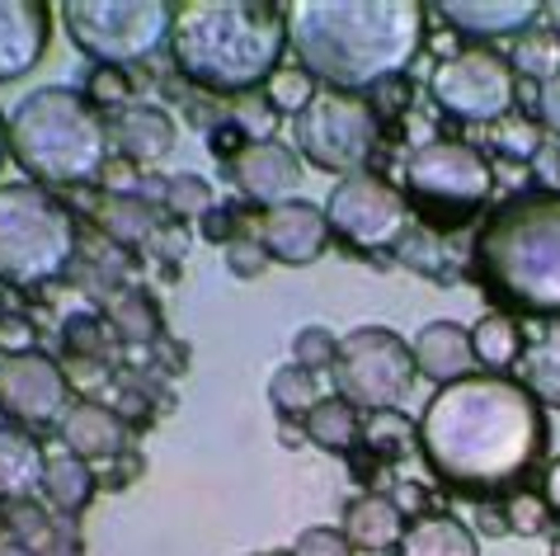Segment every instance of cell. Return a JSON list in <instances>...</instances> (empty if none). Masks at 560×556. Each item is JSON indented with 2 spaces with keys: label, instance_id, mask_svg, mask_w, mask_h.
<instances>
[{
  "label": "cell",
  "instance_id": "obj_1",
  "mask_svg": "<svg viewBox=\"0 0 560 556\" xmlns=\"http://www.w3.org/2000/svg\"><path fill=\"white\" fill-rule=\"evenodd\" d=\"M419 448L439 482L457 490H504L533 472L547 448V410L518 378L471 373L433 392L419 415Z\"/></svg>",
  "mask_w": 560,
  "mask_h": 556
},
{
  "label": "cell",
  "instance_id": "obj_2",
  "mask_svg": "<svg viewBox=\"0 0 560 556\" xmlns=\"http://www.w3.org/2000/svg\"><path fill=\"white\" fill-rule=\"evenodd\" d=\"M424 10L419 0H292L288 48L320 90L392 85L424 48Z\"/></svg>",
  "mask_w": 560,
  "mask_h": 556
},
{
  "label": "cell",
  "instance_id": "obj_3",
  "mask_svg": "<svg viewBox=\"0 0 560 556\" xmlns=\"http://www.w3.org/2000/svg\"><path fill=\"white\" fill-rule=\"evenodd\" d=\"M170 53L184 81L212 95H255L283 67L288 5L273 0H184L175 5Z\"/></svg>",
  "mask_w": 560,
  "mask_h": 556
},
{
  "label": "cell",
  "instance_id": "obj_4",
  "mask_svg": "<svg viewBox=\"0 0 560 556\" xmlns=\"http://www.w3.org/2000/svg\"><path fill=\"white\" fill-rule=\"evenodd\" d=\"M471 265L513 312L560 316V189L504 198L476 231Z\"/></svg>",
  "mask_w": 560,
  "mask_h": 556
},
{
  "label": "cell",
  "instance_id": "obj_5",
  "mask_svg": "<svg viewBox=\"0 0 560 556\" xmlns=\"http://www.w3.org/2000/svg\"><path fill=\"white\" fill-rule=\"evenodd\" d=\"M10 157L34 184H90L108 165V128L71 85H43L10 114Z\"/></svg>",
  "mask_w": 560,
  "mask_h": 556
},
{
  "label": "cell",
  "instance_id": "obj_6",
  "mask_svg": "<svg viewBox=\"0 0 560 556\" xmlns=\"http://www.w3.org/2000/svg\"><path fill=\"white\" fill-rule=\"evenodd\" d=\"M75 222L43 184H0V283L43 288L67 274Z\"/></svg>",
  "mask_w": 560,
  "mask_h": 556
},
{
  "label": "cell",
  "instance_id": "obj_7",
  "mask_svg": "<svg viewBox=\"0 0 560 556\" xmlns=\"http://www.w3.org/2000/svg\"><path fill=\"white\" fill-rule=\"evenodd\" d=\"M490 189H494V170L486 161V151H476L471 142L433 137V142L410 151L406 161V198L419 218L433 227H457L466 218H476L486 208Z\"/></svg>",
  "mask_w": 560,
  "mask_h": 556
},
{
  "label": "cell",
  "instance_id": "obj_8",
  "mask_svg": "<svg viewBox=\"0 0 560 556\" xmlns=\"http://www.w3.org/2000/svg\"><path fill=\"white\" fill-rule=\"evenodd\" d=\"M61 28L100 67H128L151 57L175 28L165 0H61Z\"/></svg>",
  "mask_w": 560,
  "mask_h": 556
},
{
  "label": "cell",
  "instance_id": "obj_9",
  "mask_svg": "<svg viewBox=\"0 0 560 556\" xmlns=\"http://www.w3.org/2000/svg\"><path fill=\"white\" fill-rule=\"evenodd\" d=\"M298 157L325 175H358L377 147V109L363 95L316 90V100L298 114Z\"/></svg>",
  "mask_w": 560,
  "mask_h": 556
},
{
  "label": "cell",
  "instance_id": "obj_10",
  "mask_svg": "<svg viewBox=\"0 0 560 556\" xmlns=\"http://www.w3.org/2000/svg\"><path fill=\"white\" fill-rule=\"evenodd\" d=\"M415 382L410 339L386 326H358L339 339L335 387L358 410H396Z\"/></svg>",
  "mask_w": 560,
  "mask_h": 556
},
{
  "label": "cell",
  "instance_id": "obj_11",
  "mask_svg": "<svg viewBox=\"0 0 560 556\" xmlns=\"http://www.w3.org/2000/svg\"><path fill=\"white\" fill-rule=\"evenodd\" d=\"M325 222L358 255L396 251L410 231V198L392 179L358 170V175L335 179V189L325 194Z\"/></svg>",
  "mask_w": 560,
  "mask_h": 556
},
{
  "label": "cell",
  "instance_id": "obj_12",
  "mask_svg": "<svg viewBox=\"0 0 560 556\" xmlns=\"http://www.w3.org/2000/svg\"><path fill=\"white\" fill-rule=\"evenodd\" d=\"M429 95L447 118L471 123V128H494V123L509 118L513 104H518V76H513L509 57H500V53L462 48L433 67Z\"/></svg>",
  "mask_w": 560,
  "mask_h": 556
},
{
  "label": "cell",
  "instance_id": "obj_13",
  "mask_svg": "<svg viewBox=\"0 0 560 556\" xmlns=\"http://www.w3.org/2000/svg\"><path fill=\"white\" fill-rule=\"evenodd\" d=\"M71 406L67 373L48 354H0V410L20 425H52Z\"/></svg>",
  "mask_w": 560,
  "mask_h": 556
},
{
  "label": "cell",
  "instance_id": "obj_14",
  "mask_svg": "<svg viewBox=\"0 0 560 556\" xmlns=\"http://www.w3.org/2000/svg\"><path fill=\"white\" fill-rule=\"evenodd\" d=\"M231 179L245 198H255L259 208H278V204H292L306 179L298 147H283V142H241L231 151Z\"/></svg>",
  "mask_w": 560,
  "mask_h": 556
},
{
  "label": "cell",
  "instance_id": "obj_15",
  "mask_svg": "<svg viewBox=\"0 0 560 556\" xmlns=\"http://www.w3.org/2000/svg\"><path fill=\"white\" fill-rule=\"evenodd\" d=\"M259 245L269 251V259L278 265H316L325 255V245H330V222H325V208L316 204H302V198H292V204H278V208H264V218L255 227Z\"/></svg>",
  "mask_w": 560,
  "mask_h": 556
},
{
  "label": "cell",
  "instance_id": "obj_16",
  "mask_svg": "<svg viewBox=\"0 0 560 556\" xmlns=\"http://www.w3.org/2000/svg\"><path fill=\"white\" fill-rule=\"evenodd\" d=\"M52 38V14L43 0H0V85L20 81L43 61Z\"/></svg>",
  "mask_w": 560,
  "mask_h": 556
},
{
  "label": "cell",
  "instance_id": "obj_17",
  "mask_svg": "<svg viewBox=\"0 0 560 556\" xmlns=\"http://www.w3.org/2000/svg\"><path fill=\"white\" fill-rule=\"evenodd\" d=\"M433 10L443 14L447 28L476 38H518L527 28H537V20L547 14V5H537V0H439Z\"/></svg>",
  "mask_w": 560,
  "mask_h": 556
},
{
  "label": "cell",
  "instance_id": "obj_18",
  "mask_svg": "<svg viewBox=\"0 0 560 556\" xmlns=\"http://www.w3.org/2000/svg\"><path fill=\"white\" fill-rule=\"evenodd\" d=\"M410 354H415V373H424L429 382H439V387L471 378V368H476L471 331L457 326V321H429V326L410 339Z\"/></svg>",
  "mask_w": 560,
  "mask_h": 556
},
{
  "label": "cell",
  "instance_id": "obj_19",
  "mask_svg": "<svg viewBox=\"0 0 560 556\" xmlns=\"http://www.w3.org/2000/svg\"><path fill=\"white\" fill-rule=\"evenodd\" d=\"M114 142L132 165L151 170L175 151L179 128L161 104H128V109H118V118H114Z\"/></svg>",
  "mask_w": 560,
  "mask_h": 556
},
{
  "label": "cell",
  "instance_id": "obj_20",
  "mask_svg": "<svg viewBox=\"0 0 560 556\" xmlns=\"http://www.w3.org/2000/svg\"><path fill=\"white\" fill-rule=\"evenodd\" d=\"M61 443H67V453L85 457V462H100V457H114L128 448V425H122L118 410L100 406V401H75L61 415Z\"/></svg>",
  "mask_w": 560,
  "mask_h": 556
},
{
  "label": "cell",
  "instance_id": "obj_21",
  "mask_svg": "<svg viewBox=\"0 0 560 556\" xmlns=\"http://www.w3.org/2000/svg\"><path fill=\"white\" fill-rule=\"evenodd\" d=\"M339 533L349 537L353 552H396L400 537H406V514H400V505L386 500V496H358L345 509Z\"/></svg>",
  "mask_w": 560,
  "mask_h": 556
},
{
  "label": "cell",
  "instance_id": "obj_22",
  "mask_svg": "<svg viewBox=\"0 0 560 556\" xmlns=\"http://www.w3.org/2000/svg\"><path fill=\"white\" fill-rule=\"evenodd\" d=\"M43 467H48V453L28 429H0V500L20 505L43 490Z\"/></svg>",
  "mask_w": 560,
  "mask_h": 556
},
{
  "label": "cell",
  "instance_id": "obj_23",
  "mask_svg": "<svg viewBox=\"0 0 560 556\" xmlns=\"http://www.w3.org/2000/svg\"><path fill=\"white\" fill-rule=\"evenodd\" d=\"M396 556H480V543L462 519L424 514V519L406 523V537H400Z\"/></svg>",
  "mask_w": 560,
  "mask_h": 556
},
{
  "label": "cell",
  "instance_id": "obj_24",
  "mask_svg": "<svg viewBox=\"0 0 560 556\" xmlns=\"http://www.w3.org/2000/svg\"><path fill=\"white\" fill-rule=\"evenodd\" d=\"M518 382L537 396L541 410H560V326H541L518 354Z\"/></svg>",
  "mask_w": 560,
  "mask_h": 556
},
{
  "label": "cell",
  "instance_id": "obj_25",
  "mask_svg": "<svg viewBox=\"0 0 560 556\" xmlns=\"http://www.w3.org/2000/svg\"><path fill=\"white\" fill-rule=\"evenodd\" d=\"M43 500H48L57 514H81V509L95 500V472H90V462L85 457H75V453H52L48 457V467H43Z\"/></svg>",
  "mask_w": 560,
  "mask_h": 556
},
{
  "label": "cell",
  "instance_id": "obj_26",
  "mask_svg": "<svg viewBox=\"0 0 560 556\" xmlns=\"http://www.w3.org/2000/svg\"><path fill=\"white\" fill-rule=\"evenodd\" d=\"M471 349H476V363L486 368V373H504V368H513L518 363V354H523L518 321H513L509 312L480 316L471 326Z\"/></svg>",
  "mask_w": 560,
  "mask_h": 556
},
{
  "label": "cell",
  "instance_id": "obj_27",
  "mask_svg": "<svg viewBox=\"0 0 560 556\" xmlns=\"http://www.w3.org/2000/svg\"><path fill=\"white\" fill-rule=\"evenodd\" d=\"M306 439L330 448V453H349V448L358 443V435H363V425H358V406H349L345 396H320L316 410L306 415Z\"/></svg>",
  "mask_w": 560,
  "mask_h": 556
},
{
  "label": "cell",
  "instance_id": "obj_28",
  "mask_svg": "<svg viewBox=\"0 0 560 556\" xmlns=\"http://www.w3.org/2000/svg\"><path fill=\"white\" fill-rule=\"evenodd\" d=\"M100 227L122 245H142L155 236V212L132 194H104L100 198Z\"/></svg>",
  "mask_w": 560,
  "mask_h": 556
},
{
  "label": "cell",
  "instance_id": "obj_29",
  "mask_svg": "<svg viewBox=\"0 0 560 556\" xmlns=\"http://www.w3.org/2000/svg\"><path fill=\"white\" fill-rule=\"evenodd\" d=\"M513 76H533V81H556L560 76V38L551 34V28H527V34H518V43H513V57H509Z\"/></svg>",
  "mask_w": 560,
  "mask_h": 556
},
{
  "label": "cell",
  "instance_id": "obj_30",
  "mask_svg": "<svg viewBox=\"0 0 560 556\" xmlns=\"http://www.w3.org/2000/svg\"><path fill=\"white\" fill-rule=\"evenodd\" d=\"M325 392H320V378L316 373H306V368H298V363H283L278 373L269 378V401L283 415H306L316 410V401H320Z\"/></svg>",
  "mask_w": 560,
  "mask_h": 556
},
{
  "label": "cell",
  "instance_id": "obj_31",
  "mask_svg": "<svg viewBox=\"0 0 560 556\" xmlns=\"http://www.w3.org/2000/svg\"><path fill=\"white\" fill-rule=\"evenodd\" d=\"M316 81L302 71V67H278L273 76H269V85H264V100L273 104V114H292L298 118L311 100H316Z\"/></svg>",
  "mask_w": 560,
  "mask_h": 556
},
{
  "label": "cell",
  "instance_id": "obj_32",
  "mask_svg": "<svg viewBox=\"0 0 560 556\" xmlns=\"http://www.w3.org/2000/svg\"><path fill=\"white\" fill-rule=\"evenodd\" d=\"M108 321L118 326L122 339H151L161 331V316H155L147 292H122V298H114L108 302Z\"/></svg>",
  "mask_w": 560,
  "mask_h": 556
},
{
  "label": "cell",
  "instance_id": "obj_33",
  "mask_svg": "<svg viewBox=\"0 0 560 556\" xmlns=\"http://www.w3.org/2000/svg\"><path fill=\"white\" fill-rule=\"evenodd\" d=\"M161 198L175 218H208L212 212V184L203 175H170L161 184Z\"/></svg>",
  "mask_w": 560,
  "mask_h": 556
},
{
  "label": "cell",
  "instance_id": "obj_34",
  "mask_svg": "<svg viewBox=\"0 0 560 556\" xmlns=\"http://www.w3.org/2000/svg\"><path fill=\"white\" fill-rule=\"evenodd\" d=\"M339 359V339L325 331V326H302L298 335H292V363L306 368V373H325V368H335Z\"/></svg>",
  "mask_w": 560,
  "mask_h": 556
},
{
  "label": "cell",
  "instance_id": "obj_35",
  "mask_svg": "<svg viewBox=\"0 0 560 556\" xmlns=\"http://www.w3.org/2000/svg\"><path fill=\"white\" fill-rule=\"evenodd\" d=\"M396 251H400V259H406L410 269L429 274V278H443V245H439V236H429V231L410 227V231H406V241H400Z\"/></svg>",
  "mask_w": 560,
  "mask_h": 556
},
{
  "label": "cell",
  "instance_id": "obj_36",
  "mask_svg": "<svg viewBox=\"0 0 560 556\" xmlns=\"http://www.w3.org/2000/svg\"><path fill=\"white\" fill-rule=\"evenodd\" d=\"M231 114H236V128L245 132V142H269L273 128H278V114H273V104L269 100H259V95H241L236 104H231Z\"/></svg>",
  "mask_w": 560,
  "mask_h": 556
},
{
  "label": "cell",
  "instance_id": "obj_37",
  "mask_svg": "<svg viewBox=\"0 0 560 556\" xmlns=\"http://www.w3.org/2000/svg\"><path fill=\"white\" fill-rule=\"evenodd\" d=\"M494 147L509 151L513 161H527L541 147V128H537V123H527V118H513L509 114V118L494 123Z\"/></svg>",
  "mask_w": 560,
  "mask_h": 556
},
{
  "label": "cell",
  "instance_id": "obj_38",
  "mask_svg": "<svg viewBox=\"0 0 560 556\" xmlns=\"http://www.w3.org/2000/svg\"><path fill=\"white\" fill-rule=\"evenodd\" d=\"M504 523H509V533L537 537V533H547V523H551V505L537 496H513L504 509Z\"/></svg>",
  "mask_w": 560,
  "mask_h": 556
},
{
  "label": "cell",
  "instance_id": "obj_39",
  "mask_svg": "<svg viewBox=\"0 0 560 556\" xmlns=\"http://www.w3.org/2000/svg\"><path fill=\"white\" fill-rule=\"evenodd\" d=\"M222 255H226V269L236 278H259L269 269V251L259 245V236H231L222 245Z\"/></svg>",
  "mask_w": 560,
  "mask_h": 556
},
{
  "label": "cell",
  "instance_id": "obj_40",
  "mask_svg": "<svg viewBox=\"0 0 560 556\" xmlns=\"http://www.w3.org/2000/svg\"><path fill=\"white\" fill-rule=\"evenodd\" d=\"M292 556H353V547L339 529L316 523V529H302L298 537H292Z\"/></svg>",
  "mask_w": 560,
  "mask_h": 556
},
{
  "label": "cell",
  "instance_id": "obj_41",
  "mask_svg": "<svg viewBox=\"0 0 560 556\" xmlns=\"http://www.w3.org/2000/svg\"><path fill=\"white\" fill-rule=\"evenodd\" d=\"M10 529H14V537H20L24 547H43L52 537V529H48V519L38 514L28 500H20V505H10Z\"/></svg>",
  "mask_w": 560,
  "mask_h": 556
},
{
  "label": "cell",
  "instance_id": "obj_42",
  "mask_svg": "<svg viewBox=\"0 0 560 556\" xmlns=\"http://www.w3.org/2000/svg\"><path fill=\"white\" fill-rule=\"evenodd\" d=\"M90 85H95V100H108V104H122V109H128V81L118 76V67H100L90 76Z\"/></svg>",
  "mask_w": 560,
  "mask_h": 556
},
{
  "label": "cell",
  "instance_id": "obj_43",
  "mask_svg": "<svg viewBox=\"0 0 560 556\" xmlns=\"http://www.w3.org/2000/svg\"><path fill=\"white\" fill-rule=\"evenodd\" d=\"M0 349H10V354H28L34 349V326L20 316H5L0 321Z\"/></svg>",
  "mask_w": 560,
  "mask_h": 556
},
{
  "label": "cell",
  "instance_id": "obj_44",
  "mask_svg": "<svg viewBox=\"0 0 560 556\" xmlns=\"http://www.w3.org/2000/svg\"><path fill=\"white\" fill-rule=\"evenodd\" d=\"M537 114H541V123H547V128L560 137V76H556V81L541 85V95H537Z\"/></svg>",
  "mask_w": 560,
  "mask_h": 556
},
{
  "label": "cell",
  "instance_id": "obj_45",
  "mask_svg": "<svg viewBox=\"0 0 560 556\" xmlns=\"http://www.w3.org/2000/svg\"><path fill=\"white\" fill-rule=\"evenodd\" d=\"M541 500L551 505V514H560V457L547 467V482H541Z\"/></svg>",
  "mask_w": 560,
  "mask_h": 556
},
{
  "label": "cell",
  "instance_id": "obj_46",
  "mask_svg": "<svg viewBox=\"0 0 560 556\" xmlns=\"http://www.w3.org/2000/svg\"><path fill=\"white\" fill-rule=\"evenodd\" d=\"M0 556H38L34 547H24L20 537H10V543H0Z\"/></svg>",
  "mask_w": 560,
  "mask_h": 556
},
{
  "label": "cell",
  "instance_id": "obj_47",
  "mask_svg": "<svg viewBox=\"0 0 560 556\" xmlns=\"http://www.w3.org/2000/svg\"><path fill=\"white\" fill-rule=\"evenodd\" d=\"M5 157H10V118L0 114V165H5Z\"/></svg>",
  "mask_w": 560,
  "mask_h": 556
},
{
  "label": "cell",
  "instance_id": "obj_48",
  "mask_svg": "<svg viewBox=\"0 0 560 556\" xmlns=\"http://www.w3.org/2000/svg\"><path fill=\"white\" fill-rule=\"evenodd\" d=\"M547 20H551V34L560 38V0H556V5H547Z\"/></svg>",
  "mask_w": 560,
  "mask_h": 556
},
{
  "label": "cell",
  "instance_id": "obj_49",
  "mask_svg": "<svg viewBox=\"0 0 560 556\" xmlns=\"http://www.w3.org/2000/svg\"><path fill=\"white\" fill-rule=\"evenodd\" d=\"M551 556H560V537H556V543H551Z\"/></svg>",
  "mask_w": 560,
  "mask_h": 556
}]
</instances>
